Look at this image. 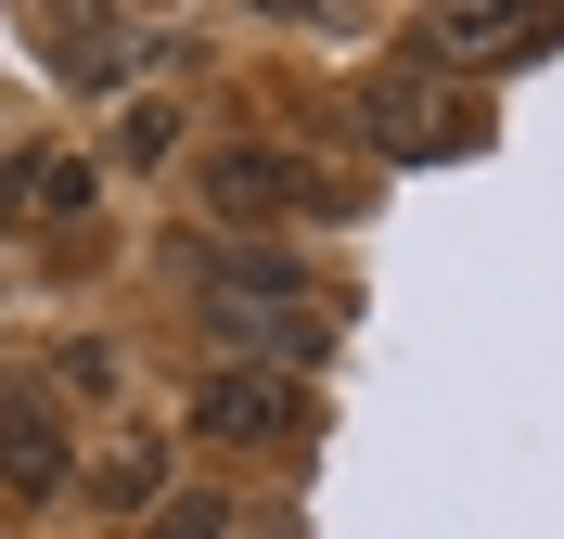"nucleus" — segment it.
<instances>
[{"instance_id":"nucleus-4","label":"nucleus","mask_w":564,"mask_h":539,"mask_svg":"<svg viewBox=\"0 0 564 539\" xmlns=\"http://www.w3.org/2000/svg\"><path fill=\"white\" fill-rule=\"evenodd\" d=\"M206 206L218 218H282V206H308V168L270 154V142H231V154H206Z\"/></svg>"},{"instance_id":"nucleus-2","label":"nucleus","mask_w":564,"mask_h":539,"mask_svg":"<svg viewBox=\"0 0 564 539\" xmlns=\"http://www.w3.org/2000/svg\"><path fill=\"white\" fill-rule=\"evenodd\" d=\"M0 475H13V502H52V488L77 475V450H65V398L26 386V373L0 386Z\"/></svg>"},{"instance_id":"nucleus-10","label":"nucleus","mask_w":564,"mask_h":539,"mask_svg":"<svg viewBox=\"0 0 564 539\" xmlns=\"http://www.w3.org/2000/svg\"><path fill=\"white\" fill-rule=\"evenodd\" d=\"M372 142H386V154H423V90H398V77L372 90Z\"/></svg>"},{"instance_id":"nucleus-7","label":"nucleus","mask_w":564,"mask_h":539,"mask_svg":"<svg viewBox=\"0 0 564 539\" xmlns=\"http://www.w3.org/2000/svg\"><path fill=\"white\" fill-rule=\"evenodd\" d=\"M90 488H104L116 514H154V502H167V450H154V436H116V463L90 475Z\"/></svg>"},{"instance_id":"nucleus-3","label":"nucleus","mask_w":564,"mask_h":539,"mask_svg":"<svg viewBox=\"0 0 564 539\" xmlns=\"http://www.w3.org/2000/svg\"><path fill=\"white\" fill-rule=\"evenodd\" d=\"M552 39H564L552 13H423L411 52H436V65H539Z\"/></svg>"},{"instance_id":"nucleus-1","label":"nucleus","mask_w":564,"mask_h":539,"mask_svg":"<svg viewBox=\"0 0 564 539\" xmlns=\"http://www.w3.org/2000/svg\"><path fill=\"white\" fill-rule=\"evenodd\" d=\"M193 436L206 450H295L308 436V386L295 373H257V359H218L193 386Z\"/></svg>"},{"instance_id":"nucleus-6","label":"nucleus","mask_w":564,"mask_h":539,"mask_svg":"<svg viewBox=\"0 0 564 539\" xmlns=\"http://www.w3.org/2000/svg\"><path fill=\"white\" fill-rule=\"evenodd\" d=\"M77 206H90V154L13 142V168H0V218H77Z\"/></svg>"},{"instance_id":"nucleus-5","label":"nucleus","mask_w":564,"mask_h":539,"mask_svg":"<svg viewBox=\"0 0 564 539\" xmlns=\"http://www.w3.org/2000/svg\"><path fill=\"white\" fill-rule=\"evenodd\" d=\"M39 39H52V77H77V90L141 77V39L116 26V13H39Z\"/></svg>"},{"instance_id":"nucleus-11","label":"nucleus","mask_w":564,"mask_h":539,"mask_svg":"<svg viewBox=\"0 0 564 539\" xmlns=\"http://www.w3.org/2000/svg\"><path fill=\"white\" fill-rule=\"evenodd\" d=\"M154 539H231V514H218V502H167V514H154Z\"/></svg>"},{"instance_id":"nucleus-9","label":"nucleus","mask_w":564,"mask_h":539,"mask_svg":"<svg viewBox=\"0 0 564 539\" xmlns=\"http://www.w3.org/2000/svg\"><path fill=\"white\" fill-rule=\"evenodd\" d=\"M65 373H52V398H116V347L104 334H77V347H52Z\"/></svg>"},{"instance_id":"nucleus-8","label":"nucleus","mask_w":564,"mask_h":539,"mask_svg":"<svg viewBox=\"0 0 564 539\" xmlns=\"http://www.w3.org/2000/svg\"><path fill=\"white\" fill-rule=\"evenodd\" d=\"M180 154V104H154V90H141L129 116H116V168H167Z\"/></svg>"}]
</instances>
